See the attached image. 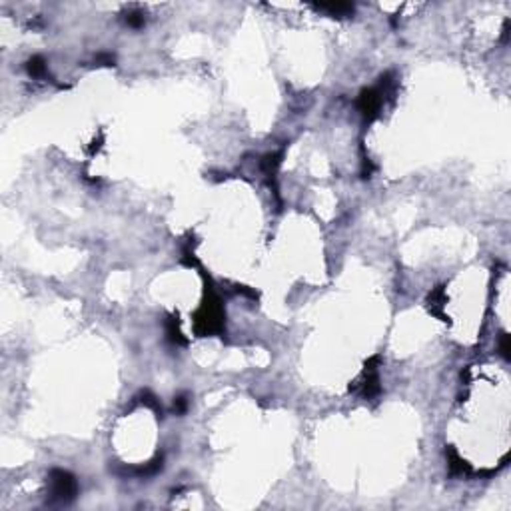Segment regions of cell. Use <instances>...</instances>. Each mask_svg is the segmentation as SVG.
Instances as JSON below:
<instances>
[{"label":"cell","mask_w":511,"mask_h":511,"mask_svg":"<svg viewBox=\"0 0 511 511\" xmlns=\"http://www.w3.org/2000/svg\"><path fill=\"white\" fill-rule=\"evenodd\" d=\"M224 327V310L220 306V300L216 296H210L208 302L202 306V310L198 312V321H196V330L198 334H218Z\"/></svg>","instance_id":"6da1fadb"},{"label":"cell","mask_w":511,"mask_h":511,"mask_svg":"<svg viewBox=\"0 0 511 511\" xmlns=\"http://www.w3.org/2000/svg\"><path fill=\"white\" fill-rule=\"evenodd\" d=\"M78 487H76V479L72 478L68 471L64 469H52L50 471V493L54 499L58 501H70L74 499Z\"/></svg>","instance_id":"7a4b0ae2"},{"label":"cell","mask_w":511,"mask_h":511,"mask_svg":"<svg viewBox=\"0 0 511 511\" xmlns=\"http://www.w3.org/2000/svg\"><path fill=\"white\" fill-rule=\"evenodd\" d=\"M382 102H383V94H382V90H378V88L363 90V92L359 94V98H357V106H359L361 114H363L368 120H372V118L378 116V112H380V108H382Z\"/></svg>","instance_id":"3957f363"},{"label":"cell","mask_w":511,"mask_h":511,"mask_svg":"<svg viewBox=\"0 0 511 511\" xmlns=\"http://www.w3.org/2000/svg\"><path fill=\"white\" fill-rule=\"evenodd\" d=\"M318 10H327L330 14H336V16H346L353 12V4L350 2H319L316 4Z\"/></svg>","instance_id":"277c9868"},{"label":"cell","mask_w":511,"mask_h":511,"mask_svg":"<svg viewBox=\"0 0 511 511\" xmlns=\"http://www.w3.org/2000/svg\"><path fill=\"white\" fill-rule=\"evenodd\" d=\"M446 304V294H444V287H437L435 291H431L429 296V306H431V312L435 316H442V308Z\"/></svg>","instance_id":"5b68a950"},{"label":"cell","mask_w":511,"mask_h":511,"mask_svg":"<svg viewBox=\"0 0 511 511\" xmlns=\"http://www.w3.org/2000/svg\"><path fill=\"white\" fill-rule=\"evenodd\" d=\"M166 332H168V340H170V342H174V344H186V338H182V332L178 330V321L174 318L168 319Z\"/></svg>","instance_id":"8992f818"},{"label":"cell","mask_w":511,"mask_h":511,"mask_svg":"<svg viewBox=\"0 0 511 511\" xmlns=\"http://www.w3.org/2000/svg\"><path fill=\"white\" fill-rule=\"evenodd\" d=\"M26 68H28V72H30V76H44V72H46V64H44V58L42 56H34L28 60L26 64Z\"/></svg>","instance_id":"52a82bcc"},{"label":"cell","mask_w":511,"mask_h":511,"mask_svg":"<svg viewBox=\"0 0 511 511\" xmlns=\"http://www.w3.org/2000/svg\"><path fill=\"white\" fill-rule=\"evenodd\" d=\"M126 22L130 24V26H134V28H140V26L144 24V14H142V12H138V10H134V12H128Z\"/></svg>","instance_id":"ba28073f"},{"label":"cell","mask_w":511,"mask_h":511,"mask_svg":"<svg viewBox=\"0 0 511 511\" xmlns=\"http://www.w3.org/2000/svg\"><path fill=\"white\" fill-rule=\"evenodd\" d=\"M499 350H501V355H503V357H509V336H507V334H501Z\"/></svg>","instance_id":"9c48e42d"},{"label":"cell","mask_w":511,"mask_h":511,"mask_svg":"<svg viewBox=\"0 0 511 511\" xmlns=\"http://www.w3.org/2000/svg\"><path fill=\"white\" fill-rule=\"evenodd\" d=\"M186 406H188L186 397H178V399H176V406H174V408H176V412H178V414H182V412H186Z\"/></svg>","instance_id":"30bf717a"}]
</instances>
